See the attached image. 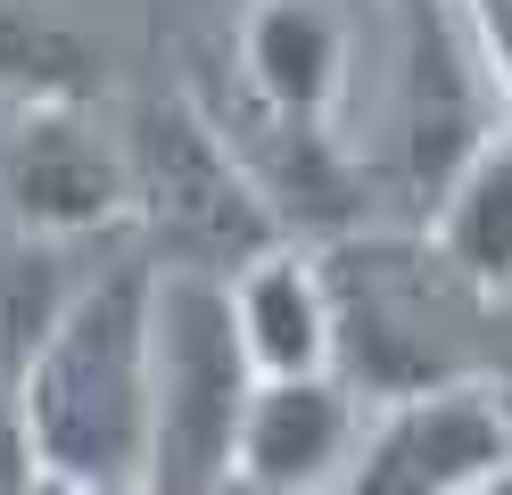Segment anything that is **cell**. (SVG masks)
I'll list each match as a JSON object with an SVG mask.
<instances>
[{"mask_svg":"<svg viewBox=\"0 0 512 495\" xmlns=\"http://www.w3.org/2000/svg\"><path fill=\"white\" fill-rule=\"evenodd\" d=\"M323 248L331 314H339V372L372 405L455 380H488L496 355L512 347V297L471 281L438 231H339Z\"/></svg>","mask_w":512,"mask_h":495,"instance_id":"1","label":"cell"},{"mask_svg":"<svg viewBox=\"0 0 512 495\" xmlns=\"http://www.w3.org/2000/svg\"><path fill=\"white\" fill-rule=\"evenodd\" d=\"M149 388H157V256L133 248L58 306L50 339L17 372L42 471L75 487L149 479V405H157Z\"/></svg>","mask_w":512,"mask_h":495,"instance_id":"2","label":"cell"},{"mask_svg":"<svg viewBox=\"0 0 512 495\" xmlns=\"http://www.w3.org/2000/svg\"><path fill=\"white\" fill-rule=\"evenodd\" d=\"M124 149H133V223L157 264L232 281L290 240V223L273 215V198L232 157L215 116L190 99V83L141 91L124 108Z\"/></svg>","mask_w":512,"mask_h":495,"instance_id":"3","label":"cell"},{"mask_svg":"<svg viewBox=\"0 0 512 495\" xmlns=\"http://www.w3.org/2000/svg\"><path fill=\"white\" fill-rule=\"evenodd\" d=\"M265 372L240 330V297L223 273L157 264V405H149V487L207 495L240 471V429Z\"/></svg>","mask_w":512,"mask_h":495,"instance_id":"4","label":"cell"},{"mask_svg":"<svg viewBox=\"0 0 512 495\" xmlns=\"http://www.w3.org/2000/svg\"><path fill=\"white\" fill-rule=\"evenodd\" d=\"M108 223H133V149L100 99H34L9 116L0 141V231L42 248L91 240Z\"/></svg>","mask_w":512,"mask_h":495,"instance_id":"5","label":"cell"},{"mask_svg":"<svg viewBox=\"0 0 512 495\" xmlns=\"http://www.w3.org/2000/svg\"><path fill=\"white\" fill-rule=\"evenodd\" d=\"M182 83L215 116V132L232 141V157L256 174V190L273 198L290 240H339V231L364 223V174L323 116H290L273 99H256L232 66H190Z\"/></svg>","mask_w":512,"mask_h":495,"instance_id":"6","label":"cell"},{"mask_svg":"<svg viewBox=\"0 0 512 495\" xmlns=\"http://www.w3.org/2000/svg\"><path fill=\"white\" fill-rule=\"evenodd\" d=\"M496 462H512V429L496 413V396L488 380H455V388L372 405L364 446L331 495H463Z\"/></svg>","mask_w":512,"mask_h":495,"instance_id":"7","label":"cell"},{"mask_svg":"<svg viewBox=\"0 0 512 495\" xmlns=\"http://www.w3.org/2000/svg\"><path fill=\"white\" fill-rule=\"evenodd\" d=\"M364 421H372V396L347 372L265 380L240 429V471L281 495H331L364 446Z\"/></svg>","mask_w":512,"mask_h":495,"instance_id":"8","label":"cell"},{"mask_svg":"<svg viewBox=\"0 0 512 495\" xmlns=\"http://www.w3.org/2000/svg\"><path fill=\"white\" fill-rule=\"evenodd\" d=\"M232 75L290 116H339L347 91V17L331 0H248L232 25Z\"/></svg>","mask_w":512,"mask_h":495,"instance_id":"9","label":"cell"},{"mask_svg":"<svg viewBox=\"0 0 512 495\" xmlns=\"http://www.w3.org/2000/svg\"><path fill=\"white\" fill-rule=\"evenodd\" d=\"M232 297H240V330L265 380L339 372V314H331V281H323L314 240H281L273 256H256L248 273H232Z\"/></svg>","mask_w":512,"mask_h":495,"instance_id":"10","label":"cell"},{"mask_svg":"<svg viewBox=\"0 0 512 495\" xmlns=\"http://www.w3.org/2000/svg\"><path fill=\"white\" fill-rule=\"evenodd\" d=\"M430 231L471 281L512 297V116L471 149L463 174L446 182V198L430 207Z\"/></svg>","mask_w":512,"mask_h":495,"instance_id":"11","label":"cell"},{"mask_svg":"<svg viewBox=\"0 0 512 495\" xmlns=\"http://www.w3.org/2000/svg\"><path fill=\"white\" fill-rule=\"evenodd\" d=\"M100 58L67 25L58 0H0V108H34V99H91Z\"/></svg>","mask_w":512,"mask_h":495,"instance_id":"12","label":"cell"},{"mask_svg":"<svg viewBox=\"0 0 512 495\" xmlns=\"http://www.w3.org/2000/svg\"><path fill=\"white\" fill-rule=\"evenodd\" d=\"M34 479H42V454L25 429V396H17V372H0V495H25Z\"/></svg>","mask_w":512,"mask_h":495,"instance_id":"13","label":"cell"},{"mask_svg":"<svg viewBox=\"0 0 512 495\" xmlns=\"http://www.w3.org/2000/svg\"><path fill=\"white\" fill-rule=\"evenodd\" d=\"M463 25H471V50L488 66L504 116H512V0H463Z\"/></svg>","mask_w":512,"mask_h":495,"instance_id":"14","label":"cell"},{"mask_svg":"<svg viewBox=\"0 0 512 495\" xmlns=\"http://www.w3.org/2000/svg\"><path fill=\"white\" fill-rule=\"evenodd\" d=\"M488 396H496V413H504V429H512V347L496 355V372H488Z\"/></svg>","mask_w":512,"mask_h":495,"instance_id":"15","label":"cell"},{"mask_svg":"<svg viewBox=\"0 0 512 495\" xmlns=\"http://www.w3.org/2000/svg\"><path fill=\"white\" fill-rule=\"evenodd\" d=\"M463 495H512V462H496V471H488V479H471Z\"/></svg>","mask_w":512,"mask_h":495,"instance_id":"16","label":"cell"},{"mask_svg":"<svg viewBox=\"0 0 512 495\" xmlns=\"http://www.w3.org/2000/svg\"><path fill=\"white\" fill-rule=\"evenodd\" d=\"M207 495H281V487H265V479H248V471H232L223 487H207Z\"/></svg>","mask_w":512,"mask_h":495,"instance_id":"17","label":"cell"},{"mask_svg":"<svg viewBox=\"0 0 512 495\" xmlns=\"http://www.w3.org/2000/svg\"><path fill=\"white\" fill-rule=\"evenodd\" d=\"M25 495H83V487H75V479H58V471H42V479L25 487Z\"/></svg>","mask_w":512,"mask_h":495,"instance_id":"18","label":"cell"},{"mask_svg":"<svg viewBox=\"0 0 512 495\" xmlns=\"http://www.w3.org/2000/svg\"><path fill=\"white\" fill-rule=\"evenodd\" d=\"M83 495H157L149 479H124V487H83Z\"/></svg>","mask_w":512,"mask_h":495,"instance_id":"19","label":"cell"},{"mask_svg":"<svg viewBox=\"0 0 512 495\" xmlns=\"http://www.w3.org/2000/svg\"><path fill=\"white\" fill-rule=\"evenodd\" d=\"M422 9H446V0H389V17H422Z\"/></svg>","mask_w":512,"mask_h":495,"instance_id":"20","label":"cell"},{"mask_svg":"<svg viewBox=\"0 0 512 495\" xmlns=\"http://www.w3.org/2000/svg\"><path fill=\"white\" fill-rule=\"evenodd\" d=\"M9 116H17V108H0V141H9Z\"/></svg>","mask_w":512,"mask_h":495,"instance_id":"21","label":"cell"}]
</instances>
